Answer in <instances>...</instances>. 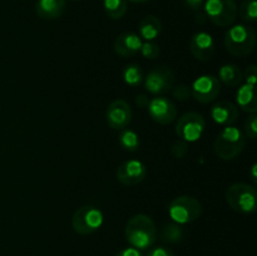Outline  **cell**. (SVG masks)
Returning a JSON list of instances; mask_svg holds the SVG:
<instances>
[{
    "instance_id": "1",
    "label": "cell",
    "mask_w": 257,
    "mask_h": 256,
    "mask_svg": "<svg viewBox=\"0 0 257 256\" xmlns=\"http://www.w3.org/2000/svg\"><path fill=\"white\" fill-rule=\"evenodd\" d=\"M124 236L132 247L147 250L157 238V228L150 216L138 213L128 220L124 228Z\"/></svg>"
},
{
    "instance_id": "2",
    "label": "cell",
    "mask_w": 257,
    "mask_h": 256,
    "mask_svg": "<svg viewBox=\"0 0 257 256\" xmlns=\"http://www.w3.org/2000/svg\"><path fill=\"white\" fill-rule=\"evenodd\" d=\"M256 44V32L246 24L232 25L225 34V47L235 57L251 54Z\"/></svg>"
},
{
    "instance_id": "3",
    "label": "cell",
    "mask_w": 257,
    "mask_h": 256,
    "mask_svg": "<svg viewBox=\"0 0 257 256\" xmlns=\"http://www.w3.org/2000/svg\"><path fill=\"white\" fill-rule=\"evenodd\" d=\"M246 145V137L238 128L233 125H226L217 135L213 148L221 160L231 161L237 157L243 151Z\"/></svg>"
},
{
    "instance_id": "4",
    "label": "cell",
    "mask_w": 257,
    "mask_h": 256,
    "mask_svg": "<svg viewBox=\"0 0 257 256\" xmlns=\"http://www.w3.org/2000/svg\"><path fill=\"white\" fill-rule=\"evenodd\" d=\"M226 201L233 211L240 213L255 212L257 192L255 186L237 182L231 185L226 191Z\"/></svg>"
},
{
    "instance_id": "5",
    "label": "cell",
    "mask_w": 257,
    "mask_h": 256,
    "mask_svg": "<svg viewBox=\"0 0 257 256\" xmlns=\"http://www.w3.org/2000/svg\"><path fill=\"white\" fill-rule=\"evenodd\" d=\"M168 215L178 225L191 223L197 220L202 213V205L192 196H180L168 205Z\"/></svg>"
},
{
    "instance_id": "6",
    "label": "cell",
    "mask_w": 257,
    "mask_h": 256,
    "mask_svg": "<svg viewBox=\"0 0 257 256\" xmlns=\"http://www.w3.org/2000/svg\"><path fill=\"white\" fill-rule=\"evenodd\" d=\"M202 8L206 18L221 28L232 25L237 17L235 0H205Z\"/></svg>"
},
{
    "instance_id": "7",
    "label": "cell",
    "mask_w": 257,
    "mask_h": 256,
    "mask_svg": "<svg viewBox=\"0 0 257 256\" xmlns=\"http://www.w3.org/2000/svg\"><path fill=\"white\" fill-rule=\"evenodd\" d=\"M103 223V213L94 206L85 205L78 208L72 217V226L79 235H90Z\"/></svg>"
},
{
    "instance_id": "8",
    "label": "cell",
    "mask_w": 257,
    "mask_h": 256,
    "mask_svg": "<svg viewBox=\"0 0 257 256\" xmlns=\"http://www.w3.org/2000/svg\"><path fill=\"white\" fill-rule=\"evenodd\" d=\"M205 118L197 112H187L177 120L176 135L185 142H195L202 137L205 132Z\"/></svg>"
},
{
    "instance_id": "9",
    "label": "cell",
    "mask_w": 257,
    "mask_h": 256,
    "mask_svg": "<svg viewBox=\"0 0 257 256\" xmlns=\"http://www.w3.org/2000/svg\"><path fill=\"white\" fill-rule=\"evenodd\" d=\"M145 85L152 94H166L171 92L175 85V74L170 68L157 67L148 73L145 79Z\"/></svg>"
},
{
    "instance_id": "10",
    "label": "cell",
    "mask_w": 257,
    "mask_h": 256,
    "mask_svg": "<svg viewBox=\"0 0 257 256\" xmlns=\"http://www.w3.org/2000/svg\"><path fill=\"white\" fill-rule=\"evenodd\" d=\"M221 93V83L215 75H201L193 82L191 95L200 103L213 102Z\"/></svg>"
},
{
    "instance_id": "11",
    "label": "cell",
    "mask_w": 257,
    "mask_h": 256,
    "mask_svg": "<svg viewBox=\"0 0 257 256\" xmlns=\"http://www.w3.org/2000/svg\"><path fill=\"white\" fill-rule=\"evenodd\" d=\"M105 119L112 130H124L132 120V109L124 99H115L108 105Z\"/></svg>"
},
{
    "instance_id": "12",
    "label": "cell",
    "mask_w": 257,
    "mask_h": 256,
    "mask_svg": "<svg viewBox=\"0 0 257 256\" xmlns=\"http://www.w3.org/2000/svg\"><path fill=\"white\" fill-rule=\"evenodd\" d=\"M147 175V167L138 160H128L117 168V178L122 185L136 186L142 182Z\"/></svg>"
},
{
    "instance_id": "13",
    "label": "cell",
    "mask_w": 257,
    "mask_h": 256,
    "mask_svg": "<svg viewBox=\"0 0 257 256\" xmlns=\"http://www.w3.org/2000/svg\"><path fill=\"white\" fill-rule=\"evenodd\" d=\"M148 113L155 122L170 124L177 117V108L167 98L156 97L148 103Z\"/></svg>"
},
{
    "instance_id": "14",
    "label": "cell",
    "mask_w": 257,
    "mask_h": 256,
    "mask_svg": "<svg viewBox=\"0 0 257 256\" xmlns=\"http://www.w3.org/2000/svg\"><path fill=\"white\" fill-rule=\"evenodd\" d=\"M190 50L196 59L207 62L215 53V42L212 35L207 32H197L192 35L190 42Z\"/></svg>"
},
{
    "instance_id": "15",
    "label": "cell",
    "mask_w": 257,
    "mask_h": 256,
    "mask_svg": "<svg viewBox=\"0 0 257 256\" xmlns=\"http://www.w3.org/2000/svg\"><path fill=\"white\" fill-rule=\"evenodd\" d=\"M142 47V39L133 32H124L114 40V52L119 57L128 58L137 54Z\"/></svg>"
},
{
    "instance_id": "16",
    "label": "cell",
    "mask_w": 257,
    "mask_h": 256,
    "mask_svg": "<svg viewBox=\"0 0 257 256\" xmlns=\"http://www.w3.org/2000/svg\"><path fill=\"white\" fill-rule=\"evenodd\" d=\"M238 108L233 103L228 102V100H220L216 103L211 109V117L215 120L217 124L220 125H231L237 120Z\"/></svg>"
},
{
    "instance_id": "17",
    "label": "cell",
    "mask_w": 257,
    "mask_h": 256,
    "mask_svg": "<svg viewBox=\"0 0 257 256\" xmlns=\"http://www.w3.org/2000/svg\"><path fill=\"white\" fill-rule=\"evenodd\" d=\"M65 10V0H38L35 4V13L45 20L58 19Z\"/></svg>"
},
{
    "instance_id": "18",
    "label": "cell",
    "mask_w": 257,
    "mask_h": 256,
    "mask_svg": "<svg viewBox=\"0 0 257 256\" xmlns=\"http://www.w3.org/2000/svg\"><path fill=\"white\" fill-rule=\"evenodd\" d=\"M237 108H241L245 112L253 114L257 110V94L256 87H251L248 84H243L238 88L236 93Z\"/></svg>"
},
{
    "instance_id": "19",
    "label": "cell",
    "mask_w": 257,
    "mask_h": 256,
    "mask_svg": "<svg viewBox=\"0 0 257 256\" xmlns=\"http://www.w3.org/2000/svg\"><path fill=\"white\" fill-rule=\"evenodd\" d=\"M140 34L147 42H153L162 30V23L155 15H147L140 23Z\"/></svg>"
},
{
    "instance_id": "20",
    "label": "cell",
    "mask_w": 257,
    "mask_h": 256,
    "mask_svg": "<svg viewBox=\"0 0 257 256\" xmlns=\"http://www.w3.org/2000/svg\"><path fill=\"white\" fill-rule=\"evenodd\" d=\"M218 80L228 87H238L242 83V72L236 64H225L220 68Z\"/></svg>"
},
{
    "instance_id": "21",
    "label": "cell",
    "mask_w": 257,
    "mask_h": 256,
    "mask_svg": "<svg viewBox=\"0 0 257 256\" xmlns=\"http://www.w3.org/2000/svg\"><path fill=\"white\" fill-rule=\"evenodd\" d=\"M183 236H185V231H183L182 226L176 222L166 223L162 227V231H161V238H162V241L168 243L181 242Z\"/></svg>"
},
{
    "instance_id": "22",
    "label": "cell",
    "mask_w": 257,
    "mask_h": 256,
    "mask_svg": "<svg viewBox=\"0 0 257 256\" xmlns=\"http://www.w3.org/2000/svg\"><path fill=\"white\" fill-rule=\"evenodd\" d=\"M103 8L110 19H120L127 13V0H103Z\"/></svg>"
},
{
    "instance_id": "23",
    "label": "cell",
    "mask_w": 257,
    "mask_h": 256,
    "mask_svg": "<svg viewBox=\"0 0 257 256\" xmlns=\"http://www.w3.org/2000/svg\"><path fill=\"white\" fill-rule=\"evenodd\" d=\"M123 80L131 87L140 85L143 80V72L140 65L130 64L123 70Z\"/></svg>"
},
{
    "instance_id": "24",
    "label": "cell",
    "mask_w": 257,
    "mask_h": 256,
    "mask_svg": "<svg viewBox=\"0 0 257 256\" xmlns=\"http://www.w3.org/2000/svg\"><path fill=\"white\" fill-rule=\"evenodd\" d=\"M119 142L124 150L130 151V152H135L140 147V138L138 135L132 130H123L119 136Z\"/></svg>"
},
{
    "instance_id": "25",
    "label": "cell",
    "mask_w": 257,
    "mask_h": 256,
    "mask_svg": "<svg viewBox=\"0 0 257 256\" xmlns=\"http://www.w3.org/2000/svg\"><path fill=\"white\" fill-rule=\"evenodd\" d=\"M240 17L247 23L257 20V0H242L240 5Z\"/></svg>"
},
{
    "instance_id": "26",
    "label": "cell",
    "mask_w": 257,
    "mask_h": 256,
    "mask_svg": "<svg viewBox=\"0 0 257 256\" xmlns=\"http://www.w3.org/2000/svg\"><path fill=\"white\" fill-rule=\"evenodd\" d=\"M141 53L145 58L147 59H156V58L160 55L161 49L158 47V44L153 42H146L142 43V47H141Z\"/></svg>"
},
{
    "instance_id": "27",
    "label": "cell",
    "mask_w": 257,
    "mask_h": 256,
    "mask_svg": "<svg viewBox=\"0 0 257 256\" xmlns=\"http://www.w3.org/2000/svg\"><path fill=\"white\" fill-rule=\"evenodd\" d=\"M245 137L255 140L257 137V115L253 113L245 120Z\"/></svg>"
},
{
    "instance_id": "28",
    "label": "cell",
    "mask_w": 257,
    "mask_h": 256,
    "mask_svg": "<svg viewBox=\"0 0 257 256\" xmlns=\"http://www.w3.org/2000/svg\"><path fill=\"white\" fill-rule=\"evenodd\" d=\"M172 95L178 100H187L191 97V88L188 85L180 84L173 87L172 89Z\"/></svg>"
},
{
    "instance_id": "29",
    "label": "cell",
    "mask_w": 257,
    "mask_h": 256,
    "mask_svg": "<svg viewBox=\"0 0 257 256\" xmlns=\"http://www.w3.org/2000/svg\"><path fill=\"white\" fill-rule=\"evenodd\" d=\"M242 79H245L246 84L251 85V87H256L257 82V68L256 65H250L248 68H246L245 75H242Z\"/></svg>"
},
{
    "instance_id": "30",
    "label": "cell",
    "mask_w": 257,
    "mask_h": 256,
    "mask_svg": "<svg viewBox=\"0 0 257 256\" xmlns=\"http://www.w3.org/2000/svg\"><path fill=\"white\" fill-rule=\"evenodd\" d=\"M188 152V143L185 141L180 140L177 142H175V145L172 146V153L175 157L182 158L185 157L186 153Z\"/></svg>"
},
{
    "instance_id": "31",
    "label": "cell",
    "mask_w": 257,
    "mask_h": 256,
    "mask_svg": "<svg viewBox=\"0 0 257 256\" xmlns=\"http://www.w3.org/2000/svg\"><path fill=\"white\" fill-rule=\"evenodd\" d=\"M147 256H175V253L167 247H163V246H158V247L152 248V250L148 252Z\"/></svg>"
},
{
    "instance_id": "32",
    "label": "cell",
    "mask_w": 257,
    "mask_h": 256,
    "mask_svg": "<svg viewBox=\"0 0 257 256\" xmlns=\"http://www.w3.org/2000/svg\"><path fill=\"white\" fill-rule=\"evenodd\" d=\"M115 256H145L142 252H141V250H138V248L136 247H127V248H123V250H120L119 252L115 253Z\"/></svg>"
},
{
    "instance_id": "33",
    "label": "cell",
    "mask_w": 257,
    "mask_h": 256,
    "mask_svg": "<svg viewBox=\"0 0 257 256\" xmlns=\"http://www.w3.org/2000/svg\"><path fill=\"white\" fill-rule=\"evenodd\" d=\"M203 3L205 0H185V4L188 9L193 10V12H198L201 10V8L203 7Z\"/></svg>"
},
{
    "instance_id": "34",
    "label": "cell",
    "mask_w": 257,
    "mask_h": 256,
    "mask_svg": "<svg viewBox=\"0 0 257 256\" xmlns=\"http://www.w3.org/2000/svg\"><path fill=\"white\" fill-rule=\"evenodd\" d=\"M148 103H150V100L147 99V97H146V95L141 94L136 98V104H137L140 108L148 107Z\"/></svg>"
},
{
    "instance_id": "35",
    "label": "cell",
    "mask_w": 257,
    "mask_h": 256,
    "mask_svg": "<svg viewBox=\"0 0 257 256\" xmlns=\"http://www.w3.org/2000/svg\"><path fill=\"white\" fill-rule=\"evenodd\" d=\"M196 13H197V14H196V22H197L198 24H203V23L207 20L205 13H203L202 10H198V12H196Z\"/></svg>"
},
{
    "instance_id": "36",
    "label": "cell",
    "mask_w": 257,
    "mask_h": 256,
    "mask_svg": "<svg viewBox=\"0 0 257 256\" xmlns=\"http://www.w3.org/2000/svg\"><path fill=\"white\" fill-rule=\"evenodd\" d=\"M256 168H257V165L256 163H253L252 167H251V180L253 181V183H256L257 178H256Z\"/></svg>"
},
{
    "instance_id": "37",
    "label": "cell",
    "mask_w": 257,
    "mask_h": 256,
    "mask_svg": "<svg viewBox=\"0 0 257 256\" xmlns=\"http://www.w3.org/2000/svg\"><path fill=\"white\" fill-rule=\"evenodd\" d=\"M128 2L137 3V4H142V3H146V2H148V0H128Z\"/></svg>"
}]
</instances>
